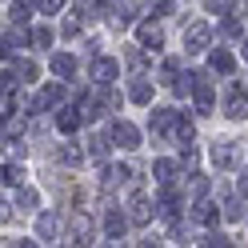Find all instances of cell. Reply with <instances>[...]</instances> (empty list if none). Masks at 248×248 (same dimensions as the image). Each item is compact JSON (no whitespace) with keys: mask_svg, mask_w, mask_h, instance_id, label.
Returning a JSON list of instances; mask_svg holds the SVG:
<instances>
[{"mask_svg":"<svg viewBox=\"0 0 248 248\" xmlns=\"http://www.w3.org/2000/svg\"><path fill=\"white\" fill-rule=\"evenodd\" d=\"M212 44V24L208 20H192L184 28V52H204Z\"/></svg>","mask_w":248,"mask_h":248,"instance_id":"1","label":"cell"},{"mask_svg":"<svg viewBox=\"0 0 248 248\" xmlns=\"http://www.w3.org/2000/svg\"><path fill=\"white\" fill-rule=\"evenodd\" d=\"M192 100H196V112H200V116H208V112H212V104H216L212 80H208L204 72H192Z\"/></svg>","mask_w":248,"mask_h":248,"instance_id":"2","label":"cell"},{"mask_svg":"<svg viewBox=\"0 0 248 248\" xmlns=\"http://www.w3.org/2000/svg\"><path fill=\"white\" fill-rule=\"evenodd\" d=\"M224 112H228L232 120L248 116V96H244V84H240V80L228 84V92H224Z\"/></svg>","mask_w":248,"mask_h":248,"instance_id":"3","label":"cell"},{"mask_svg":"<svg viewBox=\"0 0 248 248\" xmlns=\"http://www.w3.org/2000/svg\"><path fill=\"white\" fill-rule=\"evenodd\" d=\"M116 76H120V64H116L112 56H92V80H96L100 88H108Z\"/></svg>","mask_w":248,"mask_h":248,"instance_id":"4","label":"cell"},{"mask_svg":"<svg viewBox=\"0 0 248 248\" xmlns=\"http://www.w3.org/2000/svg\"><path fill=\"white\" fill-rule=\"evenodd\" d=\"M92 232H96L92 216H88V212H76V216H72V228H68V244H88Z\"/></svg>","mask_w":248,"mask_h":248,"instance_id":"5","label":"cell"},{"mask_svg":"<svg viewBox=\"0 0 248 248\" xmlns=\"http://www.w3.org/2000/svg\"><path fill=\"white\" fill-rule=\"evenodd\" d=\"M176 120H180V112L176 108H152V132L156 136H172V128H176Z\"/></svg>","mask_w":248,"mask_h":248,"instance_id":"6","label":"cell"},{"mask_svg":"<svg viewBox=\"0 0 248 248\" xmlns=\"http://www.w3.org/2000/svg\"><path fill=\"white\" fill-rule=\"evenodd\" d=\"M112 140L120 144V148H140V132H136V124H128V120H116L112 124Z\"/></svg>","mask_w":248,"mask_h":248,"instance_id":"7","label":"cell"},{"mask_svg":"<svg viewBox=\"0 0 248 248\" xmlns=\"http://www.w3.org/2000/svg\"><path fill=\"white\" fill-rule=\"evenodd\" d=\"M28 40H32V32H24V28L16 24V28H12V32H8L4 40H0V56H4V60H8V56H16Z\"/></svg>","mask_w":248,"mask_h":248,"instance_id":"8","label":"cell"},{"mask_svg":"<svg viewBox=\"0 0 248 248\" xmlns=\"http://www.w3.org/2000/svg\"><path fill=\"white\" fill-rule=\"evenodd\" d=\"M128 220H132V224H148V220H152V204H148L144 192H132V200H128Z\"/></svg>","mask_w":248,"mask_h":248,"instance_id":"9","label":"cell"},{"mask_svg":"<svg viewBox=\"0 0 248 248\" xmlns=\"http://www.w3.org/2000/svg\"><path fill=\"white\" fill-rule=\"evenodd\" d=\"M236 160H240V152H236V144H232V140L212 144V164H216V168H232Z\"/></svg>","mask_w":248,"mask_h":248,"instance_id":"10","label":"cell"},{"mask_svg":"<svg viewBox=\"0 0 248 248\" xmlns=\"http://www.w3.org/2000/svg\"><path fill=\"white\" fill-rule=\"evenodd\" d=\"M124 228H128V216H124L120 208H108V212H104V232H108V240H120Z\"/></svg>","mask_w":248,"mask_h":248,"instance_id":"11","label":"cell"},{"mask_svg":"<svg viewBox=\"0 0 248 248\" xmlns=\"http://www.w3.org/2000/svg\"><path fill=\"white\" fill-rule=\"evenodd\" d=\"M36 236H40V240H56V236H60V212H40Z\"/></svg>","mask_w":248,"mask_h":248,"instance_id":"12","label":"cell"},{"mask_svg":"<svg viewBox=\"0 0 248 248\" xmlns=\"http://www.w3.org/2000/svg\"><path fill=\"white\" fill-rule=\"evenodd\" d=\"M80 124H84V112H80V108H60V112H56V128H60V132L72 136Z\"/></svg>","mask_w":248,"mask_h":248,"instance_id":"13","label":"cell"},{"mask_svg":"<svg viewBox=\"0 0 248 248\" xmlns=\"http://www.w3.org/2000/svg\"><path fill=\"white\" fill-rule=\"evenodd\" d=\"M52 76H56V80H72V76H76V56L56 52L52 56Z\"/></svg>","mask_w":248,"mask_h":248,"instance_id":"14","label":"cell"},{"mask_svg":"<svg viewBox=\"0 0 248 248\" xmlns=\"http://www.w3.org/2000/svg\"><path fill=\"white\" fill-rule=\"evenodd\" d=\"M52 104H60V84H44L32 100V112H48Z\"/></svg>","mask_w":248,"mask_h":248,"instance_id":"15","label":"cell"},{"mask_svg":"<svg viewBox=\"0 0 248 248\" xmlns=\"http://www.w3.org/2000/svg\"><path fill=\"white\" fill-rule=\"evenodd\" d=\"M132 12H136L132 0H116V4L108 8V20H112L116 28H124V24H132Z\"/></svg>","mask_w":248,"mask_h":248,"instance_id":"16","label":"cell"},{"mask_svg":"<svg viewBox=\"0 0 248 248\" xmlns=\"http://www.w3.org/2000/svg\"><path fill=\"white\" fill-rule=\"evenodd\" d=\"M20 132H24V112L20 116L0 112V140H12V136H20Z\"/></svg>","mask_w":248,"mask_h":248,"instance_id":"17","label":"cell"},{"mask_svg":"<svg viewBox=\"0 0 248 248\" xmlns=\"http://www.w3.org/2000/svg\"><path fill=\"white\" fill-rule=\"evenodd\" d=\"M56 160L64 164V168H76V164H84V148L80 144H60L56 148Z\"/></svg>","mask_w":248,"mask_h":248,"instance_id":"18","label":"cell"},{"mask_svg":"<svg viewBox=\"0 0 248 248\" xmlns=\"http://www.w3.org/2000/svg\"><path fill=\"white\" fill-rule=\"evenodd\" d=\"M208 64H212V72H220V76H232V68H236V60H232V52L216 48V52L208 56Z\"/></svg>","mask_w":248,"mask_h":248,"instance_id":"19","label":"cell"},{"mask_svg":"<svg viewBox=\"0 0 248 248\" xmlns=\"http://www.w3.org/2000/svg\"><path fill=\"white\" fill-rule=\"evenodd\" d=\"M128 100H132V104H152V84L144 80V76H136V80H132Z\"/></svg>","mask_w":248,"mask_h":248,"instance_id":"20","label":"cell"},{"mask_svg":"<svg viewBox=\"0 0 248 248\" xmlns=\"http://www.w3.org/2000/svg\"><path fill=\"white\" fill-rule=\"evenodd\" d=\"M32 12H36V4H32V0H12L8 16H12V24H28V20H32Z\"/></svg>","mask_w":248,"mask_h":248,"instance_id":"21","label":"cell"},{"mask_svg":"<svg viewBox=\"0 0 248 248\" xmlns=\"http://www.w3.org/2000/svg\"><path fill=\"white\" fill-rule=\"evenodd\" d=\"M136 36H140V48H160V44H164V32H160L156 24H140V32H136Z\"/></svg>","mask_w":248,"mask_h":248,"instance_id":"22","label":"cell"},{"mask_svg":"<svg viewBox=\"0 0 248 248\" xmlns=\"http://www.w3.org/2000/svg\"><path fill=\"white\" fill-rule=\"evenodd\" d=\"M192 220L212 224V220H216V204H212V200H196V204H192Z\"/></svg>","mask_w":248,"mask_h":248,"instance_id":"23","label":"cell"},{"mask_svg":"<svg viewBox=\"0 0 248 248\" xmlns=\"http://www.w3.org/2000/svg\"><path fill=\"white\" fill-rule=\"evenodd\" d=\"M160 80H164L168 88H172V84L180 80V60H176V56H168L164 64H160Z\"/></svg>","mask_w":248,"mask_h":248,"instance_id":"24","label":"cell"},{"mask_svg":"<svg viewBox=\"0 0 248 248\" xmlns=\"http://www.w3.org/2000/svg\"><path fill=\"white\" fill-rule=\"evenodd\" d=\"M152 176H156L160 184H172L176 180V164L172 160H156V164H152Z\"/></svg>","mask_w":248,"mask_h":248,"instance_id":"25","label":"cell"},{"mask_svg":"<svg viewBox=\"0 0 248 248\" xmlns=\"http://www.w3.org/2000/svg\"><path fill=\"white\" fill-rule=\"evenodd\" d=\"M0 184H20V164H0Z\"/></svg>","mask_w":248,"mask_h":248,"instance_id":"26","label":"cell"},{"mask_svg":"<svg viewBox=\"0 0 248 248\" xmlns=\"http://www.w3.org/2000/svg\"><path fill=\"white\" fill-rule=\"evenodd\" d=\"M36 200H40L36 188H20V192H16V204H20L24 212H28V208H36Z\"/></svg>","mask_w":248,"mask_h":248,"instance_id":"27","label":"cell"},{"mask_svg":"<svg viewBox=\"0 0 248 248\" xmlns=\"http://www.w3.org/2000/svg\"><path fill=\"white\" fill-rule=\"evenodd\" d=\"M204 4H208V12H212V16H228L236 0H204Z\"/></svg>","mask_w":248,"mask_h":248,"instance_id":"28","label":"cell"},{"mask_svg":"<svg viewBox=\"0 0 248 248\" xmlns=\"http://www.w3.org/2000/svg\"><path fill=\"white\" fill-rule=\"evenodd\" d=\"M224 216H228V220H240V216H244V208H240V200H236V196H228V200H224Z\"/></svg>","mask_w":248,"mask_h":248,"instance_id":"29","label":"cell"},{"mask_svg":"<svg viewBox=\"0 0 248 248\" xmlns=\"http://www.w3.org/2000/svg\"><path fill=\"white\" fill-rule=\"evenodd\" d=\"M16 76H20L24 84H28V80H36V64H32V60H20V64H16Z\"/></svg>","mask_w":248,"mask_h":248,"instance_id":"30","label":"cell"},{"mask_svg":"<svg viewBox=\"0 0 248 248\" xmlns=\"http://www.w3.org/2000/svg\"><path fill=\"white\" fill-rule=\"evenodd\" d=\"M32 44L48 48V44H52V28H32Z\"/></svg>","mask_w":248,"mask_h":248,"instance_id":"31","label":"cell"},{"mask_svg":"<svg viewBox=\"0 0 248 248\" xmlns=\"http://www.w3.org/2000/svg\"><path fill=\"white\" fill-rule=\"evenodd\" d=\"M64 4H68V0H40V12H44V16H56Z\"/></svg>","mask_w":248,"mask_h":248,"instance_id":"32","label":"cell"},{"mask_svg":"<svg viewBox=\"0 0 248 248\" xmlns=\"http://www.w3.org/2000/svg\"><path fill=\"white\" fill-rule=\"evenodd\" d=\"M92 156H96V160L108 156V140H104V136H92Z\"/></svg>","mask_w":248,"mask_h":248,"instance_id":"33","label":"cell"},{"mask_svg":"<svg viewBox=\"0 0 248 248\" xmlns=\"http://www.w3.org/2000/svg\"><path fill=\"white\" fill-rule=\"evenodd\" d=\"M204 244H220V248H228L232 236H224V232H212V236H204Z\"/></svg>","mask_w":248,"mask_h":248,"instance_id":"34","label":"cell"},{"mask_svg":"<svg viewBox=\"0 0 248 248\" xmlns=\"http://www.w3.org/2000/svg\"><path fill=\"white\" fill-rule=\"evenodd\" d=\"M220 32H224V36H240V20H232V16H228V20H224V28H220Z\"/></svg>","mask_w":248,"mask_h":248,"instance_id":"35","label":"cell"},{"mask_svg":"<svg viewBox=\"0 0 248 248\" xmlns=\"http://www.w3.org/2000/svg\"><path fill=\"white\" fill-rule=\"evenodd\" d=\"M152 8H156L160 16H172V8H176V4H172V0H156V4H152Z\"/></svg>","mask_w":248,"mask_h":248,"instance_id":"36","label":"cell"},{"mask_svg":"<svg viewBox=\"0 0 248 248\" xmlns=\"http://www.w3.org/2000/svg\"><path fill=\"white\" fill-rule=\"evenodd\" d=\"M12 220V208H8V200H0V224H8Z\"/></svg>","mask_w":248,"mask_h":248,"instance_id":"37","label":"cell"},{"mask_svg":"<svg viewBox=\"0 0 248 248\" xmlns=\"http://www.w3.org/2000/svg\"><path fill=\"white\" fill-rule=\"evenodd\" d=\"M240 196H248V172L240 176Z\"/></svg>","mask_w":248,"mask_h":248,"instance_id":"38","label":"cell"},{"mask_svg":"<svg viewBox=\"0 0 248 248\" xmlns=\"http://www.w3.org/2000/svg\"><path fill=\"white\" fill-rule=\"evenodd\" d=\"M240 56H244V60H248V40H244V48H240Z\"/></svg>","mask_w":248,"mask_h":248,"instance_id":"39","label":"cell"}]
</instances>
